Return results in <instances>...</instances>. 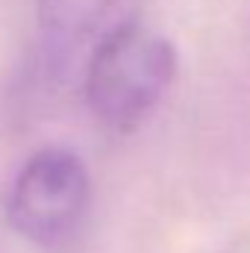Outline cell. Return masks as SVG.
Returning <instances> with one entry per match:
<instances>
[{
    "label": "cell",
    "mask_w": 250,
    "mask_h": 253,
    "mask_svg": "<svg viewBox=\"0 0 250 253\" xmlns=\"http://www.w3.org/2000/svg\"><path fill=\"white\" fill-rule=\"evenodd\" d=\"M177 77V50L159 30L126 21L112 27L85 68V103L112 132H132L168 94Z\"/></svg>",
    "instance_id": "cell-1"
},
{
    "label": "cell",
    "mask_w": 250,
    "mask_h": 253,
    "mask_svg": "<svg viewBox=\"0 0 250 253\" xmlns=\"http://www.w3.org/2000/svg\"><path fill=\"white\" fill-rule=\"evenodd\" d=\"M88 197L91 180L83 159L65 147H42L21 165L6 200V215L18 236L53 248L80 227Z\"/></svg>",
    "instance_id": "cell-2"
},
{
    "label": "cell",
    "mask_w": 250,
    "mask_h": 253,
    "mask_svg": "<svg viewBox=\"0 0 250 253\" xmlns=\"http://www.w3.org/2000/svg\"><path fill=\"white\" fill-rule=\"evenodd\" d=\"M118 0H36V21L47 44L71 47L88 39Z\"/></svg>",
    "instance_id": "cell-3"
}]
</instances>
